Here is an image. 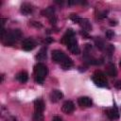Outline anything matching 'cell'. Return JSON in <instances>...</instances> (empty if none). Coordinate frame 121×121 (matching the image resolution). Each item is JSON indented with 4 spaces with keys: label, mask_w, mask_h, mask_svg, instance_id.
<instances>
[{
    "label": "cell",
    "mask_w": 121,
    "mask_h": 121,
    "mask_svg": "<svg viewBox=\"0 0 121 121\" xmlns=\"http://www.w3.org/2000/svg\"><path fill=\"white\" fill-rule=\"evenodd\" d=\"M61 42L67 45V48L70 50L71 53H73L75 55H78L80 53V49H79L78 42L75 38V32L72 29H67V31L65 32V34L62 37Z\"/></svg>",
    "instance_id": "1"
},
{
    "label": "cell",
    "mask_w": 121,
    "mask_h": 121,
    "mask_svg": "<svg viewBox=\"0 0 121 121\" xmlns=\"http://www.w3.org/2000/svg\"><path fill=\"white\" fill-rule=\"evenodd\" d=\"M92 79L94 83L98 87H106L108 85V81L106 78V76L101 71H96L92 77Z\"/></svg>",
    "instance_id": "2"
},
{
    "label": "cell",
    "mask_w": 121,
    "mask_h": 121,
    "mask_svg": "<svg viewBox=\"0 0 121 121\" xmlns=\"http://www.w3.org/2000/svg\"><path fill=\"white\" fill-rule=\"evenodd\" d=\"M34 73H35V76L44 78L48 74V68L43 63L39 62L34 65Z\"/></svg>",
    "instance_id": "3"
},
{
    "label": "cell",
    "mask_w": 121,
    "mask_h": 121,
    "mask_svg": "<svg viewBox=\"0 0 121 121\" xmlns=\"http://www.w3.org/2000/svg\"><path fill=\"white\" fill-rule=\"evenodd\" d=\"M65 54L61 51V50H53L52 51V60L54 62H57V63H61L63 61V60L65 59Z\"/></svg>",
    "instance_id": "4"
},
{
    "label": "cell",
    "mask_w": 121,
    "mask_h": 121,
    "mask_svg": "<svg viewBox=\"0 0 121 121\" xmlns=\"http://www.w3.org/2000/svg\"><path fill=\"white\" fill-rule=\"evenodd\" d=\"M106 114L112 120H115V119L119 118V112H118V110H117V108L115 106H113L112 108L107 109L106 110Z\"/></svg>",
    "instance_id": "5"
},
{
    "label": "cell",
    "mask_w": 121,
    "mask_h": 121,
    "mask_svg": "<svg viewBox=\"0 0 121 121\" xmlns=\"http://www.w3.org/2000/svg\"><path fill=\"white\" fill-rule=\"evenodd\" d=\"M61 110H62V112H65V113H71V112H73L74 110H75V105H74V103H73L72 101L67 100V101H65V102L62 104Z\"/></svg>",
    "instance_id": "6"
},
{
    "label": "cell",
    "mask_w": 121,
    "mask_h": 121,
    "mask_svg": "<svg viewBox=\"0 0 121 121\" xmlns=\"http://www.w3.org/2000/svg\"><path fill=\"white\" fill-rule=\"evenodd\" d=\"M78 104L80 106V107H91L93 102H92V99L88 96H81L78 99Z\"/></svg>",
    "instance_id": "7"
},
{
    "label": "cell",
    "mask_w": 121,
    "mask_h": 121,
    "mask_svg": "<svg viewBox=\"0 0 121 121\" xmlns=\"http://www.w3.org/2000/svg\"><path fill=\"white\" fill-rule=\"evenodd\" d=\"M63 97V94L59 91V90H53L50 94V100L52 102H58L59 100H60L61 98Z\"/></svg>",
    "instance_id": "8"
},
{
    "label": "cell",
    "mask_w": 121,
    "mask_h": 121,
    "mask_svg": "<svg viewBox=\"0 0 121 121\" xmlns=\"http://www.w3.org/2000/svg\"><path fill=\"white\" fill-rule=\"evenodd\" d=\"M22 46L26 51H31L35 47V43L30 39H26L22 43Z\"/></svg>",
    "instance_id": "9"
},
{
    "label": "cell",
    "mask_w": 121,
    "mask_h": 121,
    "mask_svg": "<svg viewBox=\"0 0 121 121\" xmlns=\"http://www.w3.org/2000/svg\"><path fill=\"white\" fill-rule=\"evenodd\" d=\"M33 10V8H32V5H30L29 3H24L22 4L21 6V12L25 15H27V14H30Z\"/></svg>",
    "instance_id": "10"
},
{
    "label": "cell",
    "mask_w": 121,
    "mask_h": 121,
    "mask_svg": "<svg viewBox=\"0 0 121 121\" xmlns=\"http://www.w3.org/2000/svg\"><path fill=\"white\" fill-rule=\"evenodd\" d=\"M16 78L18 81H20L21 83H25L27 81L28 79V74L26 71H21L16 75Z\"/></svg>",
    "instance_id": "11"
},
{
    "label": "cell",
    "mask_w": 121,
    "mask_h": 121,
    "mask_svg": "<svg viewBox=\"0 0 121 121\" xmlns=\"http://www.w3.org/2000/svg\"><path fill=\"white\" fill-rule=\"evenodd\" d=\"M34 108H35V112H43L44 110V103L42 99H36L34 101Z\"/></svg>",
    "instance_id": "12"
},
{
    "label": "cell",
    "mask_w": 121,
    "mask_h": 121,
    "mask_svg": "<svg viewBox=\"0 0 121 121\" xmlns=\"http://www.w3.org/2000/svg\"><path fill=\"white\" fill-rule=\"evenodd\" d=\"M107 74L108 76L110 77H116L117 75V70L114 66L113 63H109L108 64V67H107Z\"/></svg>",
    "instance_id": "13"
},
{
    "label": "cell",
    "mask_w": 121,
    "mask_h": 121,
    "mask_svg": "<svg viewBox=\"0 0 121 121\" xmlns=\"http://www.w3.org/2000/svg\"><path fill=\"white\" fill-rule=\"evenodd\" d=\"M54 12H55L54 7H48V8H46L45 9L42 10L41 14H42L43 16H46V17L50 18V17H52V16L54 15Z\"/></svg>",
    "instance_id": "14"
},
{
    "label": "cell",
    "mask_w": 121,
    "mask_h": 121,
    "mask_svg": "<svg viewBox=\"0 0 121 121\" xmlns=\"http://www.w3.org/2000/svg\"><path fill=\"white\" fill-rule=\"evenodd\" d=\"M78 25H80V26H81V27L83 28V30L89 31V30H91V29H92V26H91L90 22H89L87 19H82V18H81V20H80V22H79V24H78Z\"/></svg>",
    "instance_id": "15"
},
{
    "label": "cell",
    "mask_w": 121,
    "mask_h": 121,
    "mask_svg": "<svg viewBox=\"0 0 121 121\" xmlns=\"http://www.w3.org/2000/svg\"><path fill=\"white\" fill-rule=\"evenodd\" d=\"M47 57V54H46V47H43L40 49V51L38 52L37 56H36V59L38 60H45Z\"/></svg>",
    "instance_id": "16"
},
{
    "label": "cell",
    "mask_w": 121,
    "mask_h": 121,
    "mask_svg": "<svg viewBox=\"0 0 121 121\" xmlns=\"http://www.w3.org/2000/svg\"><path fill=\"white\" fill-rule=\"evenodd\" d=\"M61 66L63 69H69L70 67L73 66V60L69 57H65V59L61 62Z\"/></svg>",
    "instance_id": "17"
},
{
    "label": "cell",
    "mask_w": 121,
    "mask_h": 121,
    "mask_svg": "<svg viewBox=\"0 0 121 121\" xmlns=\"http://www.w3.org/2000/svg\"><path fill=\"white\" fill-rule=\"evenodd\" d=\"M95 43L96 47H97L98 49H100V50H103V49H105V47H106V45H105V43H104V41H103L100 37H96V38L95 39Z\"/></svg>",
    "instance_id": "18"
},
{
    "label": "cell",
    "mask_w": 121,
    "mask_h": 121,
    "mask_svg": "<svg viewBox=\"0 0 121 121\" xmlns=\"http://www.w3.org/2000/svg\"><path fill=\"white\" fill-rule=\"evenodd\" d=\"M11 33H12V35H13L15 41H18V40L22 37V32H21L20 29H14V30L11 31Z\"/></svg>",
    "instance_id": "19"
},
{
    "label": "cell",
    "mask_w": 121,
    "mask_h": 121,
    "mask_svg": "<svg viewBox=\"0 0 121 121\" xmlns=\"http://www.w3.org/2000/svg\"><path fill=\"white\" fill-rule=\"evenodd\" d=\"M105 48H106V52H107L108 56L109 57H112V53L114 51V46L112 44H108Z\"/></svg>",
    "instance_id": "20"
},
{
    "label": "cell",
    "mask_w": 121,
    "mask_h": 121,
    "mask_svg": "<svg viewBox=\"0 0 121 121\" xmlns=\"http://www.w3.org/2000/svg\"><path fill=\"white\" fill-rule=\"evenodd\" d=\"M34 121H43V112H35V113H34Z\"/></svg>",
    "instance_id": "21"
},
{
    "label": "cell",
    "mask_w": 121,
    "mask_h": 121,
    "mask_svg": "<svg viewBox=\"0 0 121 121\" xmlns=\"http://www.w3.org/2000/svg\"><path fill=\"white\" fill-rule=\"evenodd\" d=\"M70 19H71L74 23H77V24H79V22H80V20H81V18H80L78 15L74 14V13L70 15Z\"/></svg>",
    "instance_id": "22"
},
{
    "label": "cell",
    "mask_w": 121,
    "mask_h": 121,
    "mask_svg": "<svg viewBox=\"0 0 121 121\" xmlns=\"http://www.w3.org/2000/svg\"><path fill=\"white\" fill-rule=\"evenodd\" d=\"M105 36H106V38H107L108 40H111V39L113 38V36H114V32H113L112 30H111V29H109V30L106 31Z\"/></svg>",
    "instance_id": "23"
},
{
    "label": "cell",
    "mask_w": 121,
    "mask_h": 121,
    "mask_svg": "<svg viewBox=\"0 0 121 121\" xmlns=\"http://www.w3.org/2000/svg\"><path fill=\"white\" fill-rule=\"evenodd\" d=\"M107 14H108V10H104V11H102L101 13L98 14V18H99V19L106 18V17H107Z\"/></svg>",
    "instance_id": "24"
},
{
    "label": "cell",
    "mask_w": 121,
    "mask_h": 121,
    "mask_svg": "<svg viewBox=\"0 0 121 121\" xmlns=\"http://www.w3.org/2000/svg\"><path fill=\"white\" fill-rule=\"evenodd\" d=\"M80 35H82L84 38H86V39H88V38H90V35H89V33H88V31H86V30H80Z\"/></svg>",
    "instance_id": "25"
},
{
    "label": "cell",
    "mask_w": 121,
    "mask_h": 121,
    "mask_svg": "<svg viewBox=\"0 0 121 121\" xmlns=\"http://www.w3.org/2000/svg\"><path fill=\"white\" fill-rule=\"evenodd\" d=\"M43 78H41V77H37V76H35V81L37 82V83H39V84H43Z\"/></svg>",
    "instance_id": "26"
},
{
    "label": "cell",
    "mask_w": 121,
    "mask_h": 121,
    "mask_svg": "<svg viewBox=\"0 0 121 121\" xmlns=\"http://www.w3.org/2000/svg\"><path fill=\"white\" fill-rule=\"evenodd\" d=\"M49 21H50V23H51L52 25H55V24L57 23V18H56V16L53 15L52 17H50V18H49Z\"/></svg>",
    "instance_id": "27"
},
{
    "label": "cell",
    "mask_w": 121,
    "mask_h": 121,
    "mask_svg": "<svg viewBox=\"0 0 121 121\" xmlns=\"http://www.w3.org/2000/svg\"><path fill=\"white\" fill-rule=\"evenodd\" d=\"M114 87H115L116 89L121 90V80H117V81L114 83Z\"/></svg>",
    "instance_id": "28"
},
{
    "label": "cell",
    "mask_w": 121,
    "mask_h": 121,
    "mask_svg": "<svg viewBox=\"0 0 121 121\" xmlns=\"http://www.w3.org/2000/svg\"><path fill=\"white\" fill-rule=\"evenodd\" d=\"M31 25L34 26L35 27H42V25L39 22H31Z\"/></svg>",
    "instance_id": "29"
},
{
    "label": "cell",
    "mask_w": 121,
    "mask_h": 121,
    "mask_svg": "<svg viewBox=\"0 0 121 121\" xmlns=\"http://www.w3.org/2000/svg\"><path fill=\"white\" fill-rule=\"evenodd\" d=\"M117 25V22L114 21V20H111L110 21V26H116Z\"/></svg>",
    "instance_id": "30"
},
{
    "label": "cell",
    "mask_w": 121,
    "mask_h": 121,
    "mask_svg": "<svg viewBox=\"0 0 121 121\" xmlns=\"http://www.w3.org/2000/svg\"><path fill=\"white\" fill-rule=\"evenodd\" d=\"M53 121H62V119H61L60 116H54Z\"/></svg>",
    "instance_id": "31"
},
{
    "label": "cell",
    "mask_w": 121,
    "mask_h": 121,
    "mask_svg": "<svg viewBox=\"0 0 121 121\" xmlns=\"http://www.w3.org/2000/svg\"><path fill=\"white\" fill-rule=\"evenodd\" d=\"M45 42H47V43H52V42H53V39L48 37V38H46V39H45Z\"/></svg>",
    "instance_id": "32"
},
{
    "label": "cell",
    "mask_w": 121,
    "mask_h": 121,
    "mask_svg": "<svg viewBox=\"0 0 121 121\" xmlns=\"http://www.w3.org/2000/svg\"><path fill=\"white\" fill-rule=\"evenodd\" d=\"M6 20H7V19H4V18H1V26H4V24H5V22H6Z\"/></svg>",
    "instance_id": "33"
},
{
    "label": "cell",
    "mask_w": 121,
    "mask_h": 121,
    "mask_svg": "<svg viewBox=\"0 0 121 121\" xmlns=\"http://www.w3.org/2000/svg\"><path fill=\"white\" fill-rule=\"evenodd\" d=\"M55 2H56V3H58V4H60V5H61V4H63V1H62V0H60V1H58V0H56Z\"/></svg>",
    "instance_id": "34"
},
{
    "label": "cell",
    "mask_w": 121,
    "mask_h": 121,
    "mask_svg": "<svg viewBox=\"0 0 121 121\" xmlns=\"http://www.w3.org/2000/svg\"><path fill=\"white\" fill-rule=\"evenodd\" d=\"M3 80H4V75L1 76V82H3Z\"/></svg>",
    "instance_id": "35"
},
{
    "label": "cell",
    "mask_w": 121,
    "mask_h": 121,
    "mask_svg": "<svg viewBox=\"0 0 121 121\" xmlns=\"http://www.w3.org/2000/svg\"><path fill=\"white\" fill-rule=\"evenodd\" d=\"M119 66L121 67V60H120V62H119Z\"/></svg>",
    "instance_id": "36"
}]
</instances>
